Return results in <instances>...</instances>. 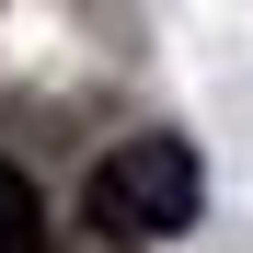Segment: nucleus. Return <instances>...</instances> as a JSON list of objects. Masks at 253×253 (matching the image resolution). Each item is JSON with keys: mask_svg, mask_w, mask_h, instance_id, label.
<instances>
[{"mask_svg": "<svg viewBox=\"0 0 253 253\" xmlns=\"http://www.w3.org/2000/svg\"><path fill=\"white\" fill-rule=\"evenodd\" d=\"M81 253H138V242H81Z\"/></svg>", "mask_w": 253, "mask_h": 253, "instance_id": "7ed1b4c3", "label": "nucleus"}, {"mask_svg": "<svg viewBox=\"0 0 253 253\" xmlns=\"http://www.w3.org/2000/svg\"><path fill=\"white\" fill-rule=\"evenodd\" d=\"M0 253H46V196L23 161H0Z\"/></svg>", "mask_w": 253, "mask_h": 253, "instance_id": "f03ea898", "label": "nucleus"}, {"mask_svg": "<svg viewBox=\"0 0 253 253\" xmlns=\"http://www.w3.org/2000/svg\"><path fill=\"white\" fill-rule=\"evenodd\" d=\"M196 196H207V173H196L184 138H115V150L92 161V184H81V207H92L104 242H161V230H184Z\"/></svg>", "mask_w": 253, "mask_h": 253, "instance_id": "f257e3e1", "label": "nucleus"}]
</instances>
